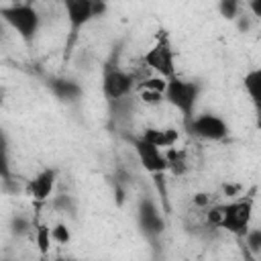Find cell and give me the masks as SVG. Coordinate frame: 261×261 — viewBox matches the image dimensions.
Returning <instances> with one entry per match:
<instances>
[{"instance_id": "obj_1", "label": "cell", "mask_w": 261, "mask_h": 261, "mask_svg": "<svg viewBox=\"0 0 261 261\" xmlns=\"http://www.w3.org/2000/svg\"><path fill=\"white\" fill-rule=\"evenodd\" d=\"M2 20L18 35V39L24 45L35 43L39 31H41V12L31 2H10L0 8Z\"/></svg>"}, {"instance_id": "obj_2", "label": "cell", "mask_w": 261, "mask_h": 261, "mask_svg": "<svg viewBox=\"0 0 261 261\" xmlns=\"http://www.w3.org/2000/svg\"><path fill=\"white\" fill-rule=\"evenodd\" d=\"M200 96H202V84L198 80H186L181 75H173L165 84V102L181 114L184 122H188L196 114Z\"/></svg>"}, {"instance_id": "obj_3", "label": "cell", "mask_w": 261, "mask_h": 261, "mask_svg": "<svg viewBox=\"0 0 261 261\" xmlns=\"http://www.w3.org/2000/svg\"><path fill=\"white\" fill-rule=\"evenodd\" d=\"M65 10V20L69 27V39H67V51H71L77 35L82 29H86L96 16H102L106 12L104 0H61Z\"/></svg>"}, {"instance_id": "obj_4", "label": "cell", "mask_w": 261, "mask_h": 261, "mask_svg": "<svg viewBox=\"0 0 261 261\" xmlns=\"http://www.w3.org/2000/svg\"><path fill=\"white\" fill-rule=\"evenodd\" d=\"M255 192L239 194L237 198H230L226 204H222V220L220 228L228 230L230 234L245 237V232L251 228L253 210H255Z\"/></svg>"}, {"instance_id": "obj_5", "label": "cell", "mask_w": 261, "mask_h": 261, "mask_svg": "<svg viewBox=\"0 0 261 261\" xmlns=\"http://www.w3.org/2000/svg\"><path fill=\"white\" fill-rule=\"evenodd\" d=\"M143 63L147 69H151L155 75H161L165 80L177 75L175 69V49L167 35V31H159L155 43L145 51Z\"/></svg>"}, {"instance_id": "obj_6", "label": "cell", "mask_w": 261, "mask_h": 261, "mask_svg": "<svg viewBox=\"0 0 261 261\" xmlns=\"http://www.w3.org/2000/svg\"><path fill=\"white\" fill-rule=\"evenodd\" d=\"M137 88V77L116 63H106L102 71V94L106 102H116L130 96Z\"/></svg>"}, {"instance_id": "obj_7", "label": "cell", "mask_w": 261, "mask_h": 261, "mask_svg": "<svg viewBox=\"0 0 261 261\" xmlns=\"http://www.w3.org/2000/svg\"><path fill=\"white\" fill-rule=\"evenodd\" d=\"M186 124V130L196 137V139H202V141H212V143H218V141H224L230 133L228 128V122L214 114V112H200V114H194Z\"/></svg>"}, {"instance_id": "obj_8", "label": "cell", "mask_w": 261, "mask_h": 261, "mask_svg": "<svg viewBox=\"0 0 261 261\" xmlns=\"http://www.w3.org/2000/svg\"><path fill=\"white\" fill-rule=\"evenodd\" d=\"M130 143H133V149H135V153H137L139 163H141L149 173L159 175V173H163V171L169 169V159L165 157L163 149H159L157 145H153L151 141H147L143 135L133 137Z\"/></svg>"}, {"instance_id": "obj_9", "label": "cell", "mask_w": 261, "mask_h": 261, "mask_svg": "<svg viewBox=\"0 0 261 261\" xmlns=\"http://www.w3.org/2000/svg\"><path fill=\"white\" fill-rule=\"evenodd\" d=\"M137 220H139V226L143 230V234L151 241L159 239L165 230V220L157 208V204L149 198V196H143L139 200V206H137Z\"/></svg>"}, {"instance_id": "obj_10", "label": "cell", "mask_w": 261, "mask_h": 261, "mask_svg": "<svg viewBox=\"0 0 261 261\" xmlns=\"http://www.w3.org/2000/svg\"><path fill=\"white\" fill-rule=\"evenodd\" d=\"M57 184V169L55 167H45L41 169L37 175H33L27 186L24 192L35 200V202H45L49 200V196L53 194V188Z\"/></svg>"}, {"instance_id": "obj_11", "label": "cell", "mask_w": 261, "mask_h": 261, "mask_svg": "<svg viewBox=\"0 0 261 261\" xmlns=\"http://www.w3.org/2000/svg\"><path fill=\"white\" fill-rule=\"evenodd\" d=\"M47 88L51 90V94L59 102H67V104H73L84 96L82 86L75 80H69V77H49Z\"/></svg>"}, {"instance_id": "obj_12", "label": "cell", "mask_w": 261, "mask_h": 261, "mask_svg": "<svg viewBox=\"0 0 261 261\" xmlns=\"http://www.w3.org/2000/svg\"><path fill=\"white\" fill-rule=\"evenodd\" d=\"M243 90L253 104L257 116H261V67H253L243 75Z\"/></svg>"}, {"instance_id": "obj_13", "label": "cell", "mask_w": 261, "mask_h": 261, "mask_svg": "<svg viewBox=\"0 0 261 261\" xmlns=\"http://www.w3.org/2000/svg\"><path fill=\"white\" fill-rule=\"evenodd\" d=\"M143 137L147 141H151L153 145H157L159 149H169L177 143L179 139V133L175 128H145L143 130Z\"/></svg>"}, {"instance_id": "obj_14", "label": "cell", "mask_w": 261, "mask_h": 261, "mask_svg": "<svg viewBox=\"0 0 261 261\" xmlns=\"http://www.w3.org/2000/svg\"><path fill=\"white\" fill-rule=\"evenodd\" d=\"M51 239H53V243H57V245H67V243L71 241V230H69V226H67L65 222L53 224V226H51Z\"/></svg>"}, {"instance_id": "obj_15", "label": "cell", "mask_w": 261, "mask_h": 261, "mask_svg": "<svg viewBox=\"0 0 261 261\" xmlns=\"http://www.w3.org/2000/svg\"><path fill=\"white\" fill-rule=\"evenodd\" d=\"M239 10H241V2L239 0H218V12L224 18H228V20L237 18Z\"/></svg>"}, {"instance_id": "obj_16", "label": "cell", "mask_w": 261, "mask_h": 261, "mask_svg": "<svg viewBox=\"0 0 261 261\" xmlns=\"http://www.w3.org/2000/svg\"><path fill=\"white\" fill-rule=\"evenodd\" d=\"M245 243H247V249L251 251V253H261V228H249L247 232H245Z\"/></svg>"}, {"instance_id": "obj_17", "label": "cell", "mask_w": 261, "mask_h": 261, "mask_svg": "<svg viewBox=\"0 0 261 261\" xmlns=\"http://www.w3.org/2000/svg\"><path fill=\"white\" fill-rule=\"evenodd\" d=\"M53 208L59 210V212L73 214V212H75V202H73L71 196H67V194H59V196H55V200H53Z\"/></svg>"}, {"instance_id": "obj_18", "label": "cell", "mask_w": 261, "mask_h": 261, "mask_svg": "<svg viewBox=\"0 0 261 261\" xmlns=\"http://www.w3.org/2000/svg\"><path fill=\"white\" fill-rule=\"evenodd\" d=\"M12 226H14V232H16V234H22V232H27L29 228H33L31 222L24 220V218H16V220L12 222Z\"/></svg>"}, {"instance_id": "obj_19", "label": "cell", "mask_w": 261, "mask_h": 261, "mask_svg": "<svg viewBox=\"0 0 261 261\" xmlns=\"http://www.w3.org/2000/svg\"><path fill=\"white\" fill-rule=\"evenodd\" d=\"M249 10L257 20H261V0H249Z\"/></svg>"}, {"instance_id": "obj_20", "label": "cell", "mask_w": 261, "mask_h": 261, "mask_svg": "<svg viewBox=\"0 0 261 261\" xmlns=\"http://www.w3.org/2000/svg\"><path fill=\"white\" fill-rule=\"evenodd\" d=\"M10 2H22V0H10Z\"/></svg>"}]
</instances>
